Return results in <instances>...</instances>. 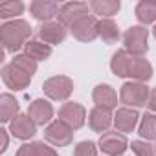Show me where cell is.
<instances>
[{
	"label": "cell",
	"instance_id": "1",
	"mask_svg": "<svg viewBox=\"0 0 156 156\" xmlns=\"http://www.w3.org/2000/svg\"><path fill=\"white\" fill-rule=\"evenodd\" d=\"M31 35V26L22 20H11V22H4L0 28V42L4 46V51H19L22 46H26L28 39Z\"/></svg>",
	"mask_w": 156,
	"mask_h": 156
},
{
	"label": "cell",
	"instance_id": "2",
	"mask_svg": "<svg viewBox=\"0 0 156 156\" xmlns=\"http://www.w3.org/2000/svg\"><path fill=\"white\" fill-rule=\"evenodd\" d=\"M149 98H151V90L147 88L145 83H138V81H129L121 87L119 90V101L125 105V107H143L149 103Z\"/></svg>",
	"mask_w": 156,
	"mask_h": 156
},
{
	"label": "cell",
	"instance_id": "3",
	"mask_svg": "<svg viewBox=\"0 0 156 156\" xmlns=\"http://www.w3.org/2000/svg\"><path fill=\"white\" fill-rule=\"evenodd\" d=\"M123 44L125 50L130 55L143 57L149 50V31L145 26H132L125 31L123 35Z\"/></svg>",
	"mask_w": 156,
	"mask_h": 156
},
{
	"label": "cell",
	"instance_id": "4",
	"mask_svg": "<svg viewBox=\"0 0 156 156\" xmlns=\"http://www.w3.org/2000/svg\"><path fill=\"white\" fill-rule=\"evenodd\" d=\"M42 90L53 101H66L73 92V81L66 75H53L42 83Z\"/></svg>",
	"mask_w": 156,
	"mask_h": 156
},
{
	"label": "cell",
	"instance_id": "5",
	"mask_svg": "<svg viewBox=\"0 0 156 156\" xmlns=\"http://www.w3.org/2000/svg\"><path fill=\"white\" fill-rule=\"evenodd\" d=\"M31 77H33L31 73H28L26 70L19 68V66L13 64V62L6 64V66L2 68V81H4V85H6L8 88L15 90V92L28 88L30 83H31Z\"/></svg>",
	"mask_w": 156,
	"mask_h": 156
},
{
	"label": "cell",
	"instance_id": "6",
	"mask_svg": "<svg viewBox=\"0 0 156 156\" xmlns=\"http://www.w3.org/2000/svg\"><path fill=\"white\" fill-rule=\"evenodd\" d=\"M59 121H62L64 125H68L72 130L81 129L87 121V110L83 105L68 101L59 108Z\"/></svg>",
	"mask_w": 156,
	"mask_h": 156
},
{
	"label": "cell",
	"instance_id": "7",
	"mask_svg": "<svg viewBox=\"0 0 156 156\" xmlns=\"http://www.w3.org/2000/svg\"><path fill=\"white\" fill-rule=\"evenodd\" d=\"M44 140L55 147H66L72 143L73 140V130L64 125L62 121H51L46 129H44Z\"/></svg>",
	"mask_w": 156,
	"mask_h": 156
},
{
	"label": "cell",
	"instance_id": "8",
	"mask_svg": "<svg viewBox=\"0 0 156 156\" xmlns=\"http://www.w3.org/2000/svg\"><path fill=\"white\" fill-rule=\"evenodd\" d=\"M98 24L99 20L92 15L77 20L75 24L70 26V33L73 35V39L81 41V42H92L99 37V31H98Z\"/></svg>",
	"mask_w": 156,
	"mask_h": 156
},
{
	"label": "cell",
	"instance_id": "9",
	"mask_svg": "<svg viewBox=\"0 0 156 156\" xmlns=\"http://www.w3.org/2000/svg\"><path fill=\"white\" fill-rule=\"evenodd\" d=\"M129 147V141L125 138V134L118 132V130H108L105 134H101L99 138V149L108 154V156H121Z\"/></svg>",
	"mask_w": 156,
	"mask_h": 156
},
{
	"label": "cell",
	"instance_id": "10",
	"mask_svg": "<svg viewBox=\"0 0 156 156\" xmlns=\"http://www.w3.org/2000/svg\"><path fill=\"white\" fill-rule=\"evenodd\" d=\"M88 9H90V6L85 4V2H66V4L61 6V11H59L57 19L66 28V26L75 24L77 20L88 17Z\"/></svg>",
	"mask_w": 156,
	"mask_h": 156
},
{
	"label": "cell",
	"instance_id": "11",
	"mask_svg": "<svg viewBox=\"0 0 156 156\" xmlns=\"http://www.w3.org/2000/svg\"><path fill=\"white\" fill-rule=\"evenodd\" d=\"M66 28L61 24V22H44L39 31H37V37L39 41L46 42L48 46H53V44H61L64 42L66 39Z\"/></svg>",
	"mask_w": 156,
	"mask_h": 156
},
{
	"label": "cell",
	"instance_id": "12",
	"mask_svg": "<svg viewBox=\"0 0 156 156\" xmlns=\"http://www.w3.org/2000/svg\"><path fill=\"white\" fill-rule=\"evenodd\" d=\"M9 132H11V136H15L19 140H30L35 136L37 125L28 114H19L17 118H13L9 121Z\"/></svg>",
	"mask_w": 156,
	"mask_h": 156
},
{
	"label": "cell",
	"instance_id": "13",
	"mask_svg": "<svg viewBox=\"0 0 156 156\" xmlns=\"http://www.w3.org/2000/svg\"><path fill=\"white\" fill-rule=\"evenodd\" d=\"M61 11V6L53 0H33L30 4V13L33 15V19L44 22H51L53 17H57Z\"/></svg>",
	"mask_w": 156,
	"mask_h": 156
},
{
	"label": "cell",
	"instance_id": "14",
	"mask_svg": "<svg viewBox=\"0 0 156 156\" xmlns=\"http://www.w3.org/2000/svg\"><path fill=\"white\" fill-rule=\"evenodd\" d=\"M114 123L112 110H107L103 107H94L88 114V125L94 132H108L110 125Z\"/></svg>",
	"mask_w": 156,
	"mask_h": 156
},
{
	"label": "cell",
	"instance_id": "15",
	"mask_svg": "<svg viewBox=\"0 0 156 156\" xmlns=\"http://www.w3.org/2000/svg\"><path fill=\"white\" fill-rule=\"evenodd\" d=\"M129 77L138 83H145L152 77V66L145 57H136L130 55V64H129Z\"/></svg>",
	"mask_w": 156,
	"mask_h": 156
},
{
	"label": "cell",
	"instance_id": "16",
	"mask_svg": "<svg viewBox=\"0 0 156 156\" xmlns=\"http://www.w3.org/2000/svg\"><path fill=\"white\" fill-rule=\"evenodd\" d=\"M92 99L96 107H103L107 110H114L118 107V94L110 85H98L92 92Z\"/></svg>",
	"mask_w": 156,
	"mask_h": 156
},
{
	"label": "cell",
	"instance_id": "17",
	"mask_svg": "<svg viewBox=\"0 0 156 156\" xmlns=\"http://www.w3.org/2000/svg\"><path fill=\"white\" fill-rule=\"evenodd\" d=\"M28 116L35 121V125H46L53 118V107L46 99H35L28 108Z\"/></svg>",
	"mask_w": 156,
	"mask_h": 156
},
{
	"label": "cell",
	"instance_id": "18",
	"mask_svg": "<svg viewBox=\"0 0 156 156\" xmlns=\"http://www.w3.org/2000/svg\"><path fill=\"white\" fill-rule=\"evenodd\" d=\"M138 119H140V114H138L134 108H129V107L118 108L116 114H114L116 130H118V132H130V130H134V127L138 125Z\"/></svg>",
	"mask_w": 156,
	"mask_h": 156
},
{
	"label": "cell",
	"instance_id": "19",
	"mask_svg": "<svg viewBox=\"0 0 156 156\" xmlns=\"http://www.w3.org/2000/svg\"><path fill=\"white\" fill-rule=\"evenodd\" d=\"M98 31H99V39L105 44H116L119 41V28L112 19H101L98 24Z\"/></svg>",
	"mask_w": 156,
	"mask_h": 156
},
{
	"label": "cell",
	"instance_id": "20",
	"mask_svg": "<svg viewBox=\"0 0 156 156\" xmlns=\"http://www.w3.org/2000/svg\"><path fill=\"white\" fill-rule=\"evenodd\" d=\"M19 101L11 94H2L0 96V121H11L13 118L19 116Z\"/></svg>",
	"mask_w": 156,
	"mask_h": 156
},
{
	"label": "cell",
	"instance_id": "21",
	"mask_svg": "<svg viewBox=\"0 0 156 156\" xmlns=\"http://www.w3.org/2000/svg\"><path fill=\"white\" fill-rule=\"evenodd\" d=\"M24 53L30 55L33 61H46L51 55V46H48L42 41H28L24 46Z\"/></svg>",
	"mask_w": 156,
	"mask_h": 156
},
{
	"label": "cell",
	"instance_id": "22",
	"mask_svg": "<svg viewBox=\"0 0 156 156\" xmlns=\"http://www.w3.org/2000/svg\"><path fill=\"white\" fill-rule=\"evenodd\" d=\"M129 64H130V53L127 50H118L112 55L110 61V70L118 77H129Z\"/></svg>",
	"mask_w": 156,
	"mask_h": 156
},
{
	"label": "cell",
	"instance_id": "23",
	"mask_svg": "<svg viewBox=\"0 0 156 156\" xmlns=\"http://www.w3.org/2000/svg\"><path fill=\"white\" fill-rule=\"evenodd\" d=\"M119 0H94V2H90V9L103 19H110L119 11Z\"/></svg>",
	"mask_w": 156,
	"mask_h": 156
},
{
	"label": "cell",
	"instance_id": "24",
	"mask_svg": "<svg viewBox=\"0 0 156 156\" xmlns=\"http://www.w3.org/2000/svg\"><path fill=\"white\" fill-rule=\"evenodd\" d=\"M136 19L141 24H152L156 20V0H141L136 6Z\"/></svg>",
	"mask_w": 156,
	"mask_h": 156
},
{
	"label": "cell",
	"instance_id": "25",
	"mask_svg": "<svg viewBox=\"0 0 156 156\" xmlns=\"http://www.w3.org/2000/svg\"><path fill=\"white\" fill-rule=\"evenodd\" d=\"M140 136L145 141L156 140V114H152V112L143 114V118L140 121Z\"/></svg>",
	"mask_w": 156,
	"mask_h": 156
},
{
	"label": "cell",
	"instance_id": "26",
	"mask_svg": "<svg viewBox=\"0 0 156 156\" xmlns=\"http://www.w3.org/2000/svg\"><path fill=\"white\" fill-rule=\"evenodd\" d=\"M24 13V4L20 0H8V2L0 4V19H15ZM17 20V19H15Z\"/></svg>",
	"mask_w": 156,
	"mask_h": 156
},
{
	"label": "cell",
	"instance_id": "27",
	"mask_svg": "<svg viewBox=\"0 0 156 156\" xmlns=\"http://www.w3.org/2000/svg\"><path fill=\"white\" fill-rule=\"evenodd\" d=\"M11 62L13 64H17L19 68H22V70H26L28 73H35L37 72V61H33L30 55H26V53H20V55H15L13 59H11Z\"/></svg>",
	"mask_w": 156,
	"mask_h": 156
},
{
	"label": "cell",
	"instance_id": "28",
	"mask_svg": "<svg viewBox=\"0 0 156 156\" xmlns=\"http://www.w3.org/2000/svg\"><path fill=\"white\" fill-rule=\"evenodd\" d=\"M130 149L134 151L136 156H156L154 147H152L149 141H145V140H136V141H132V143H130Z\"/></svg>",
	"mask_w": 156,
	"mask_h": 156
},
{
	"label": "cell",
	"instance_id": "29",
	"mask_svg": "<svg viewBox=\"0 0 156 156\" xmlns=\"http://www.w3.org/2000/svg\"><path fill=\"white\" fill-rule=\"evenodd\" d=\"M73 156H98V147L94 141H81L75 145Z\"/></svg>",
	"mask_w": 156,
	"mask_h": 156
},
{
	"label": "cell",
	"instance_id": "30",
	"mask_svg": "<svg viewBox=\"0 0 156 156\" xmlns=\"http://www.w3.org/2000/svg\"><path fill=\"white\" fill-rule=\"evenodd\" d=\"M15 156H41V141H33V143H24Z\"/></svg>",
	"mask_w": 156,
	"mask_h": 156
},
{
	"label": "cell",
	"instance_id": "31",
	"mask_svg": "<svg viewBox=\"0 0 156 156\" xmlns=\"http://www.w3.org/2000/svg\"><path fill=\"white\" fill-rule=\"evenodd\" d=\"M41 156H59L53 147H48L44 141H41Z\"/></svg>",
	"mask_w": 156,
	"mask_h": 156
},
{
	"label": "cell",
	"instance_id": "32",
	"mask_svg": "<svg viewBox=\"0 0 156 156\" xmlns=\"http://www.w3.org/2000/svg\"><path fill=\"white\" fill-rule=\"evenodd\" d=\"M0 138H2V147H0V152H6V149H8V130L6 129H0Z\"/></svg>",
	"mask_w": 156,
	"mask_h": 156
},
{
	"label": "cell",
	"instance_id": "33",
	"mask_svg": "<svg viewBox=\"0 0 156 156\" xmlns=\"http://www.w3.org/2000/svg\"><path fill=\"white\" fill-rule=\"evenodd\" d=\"M147 107H149L152 112H156V87L151 90V98H149V103H147Z\"/></svg>",
	"mask_w": 156,
	"mask_h": 156
},
{
	"label": "cell",
	"instance_id": "34",
	"mask_svg": "<svg viewBox=\"0 0 156 156\" xmlns=\"http://www.w3.org/2000/svg\"><path fill=\"white\" fill-rule=\"evenodd\" d=\"M152 33H154V37H156V24H154V28H152Z\"/></svg>",
	"mask_w": 156,
	"mask_h": 156
},
{
	"label": "cell",
	"instance_id": "35",
	"mask_svg": "<svg viewBox=\"0 0 156 156\" xmlns=\"http://www.w3.org/2000/svg\"><path fill=\"white\" fill-rule=\"evenodd\" d=\"M154 152H156V145H154Z\"/></svg>",
	"mask_w": 156,
	"mask_h": 156
}]
</instances>
